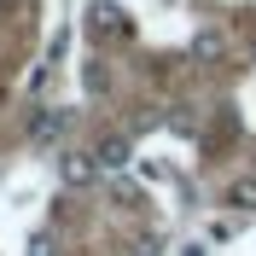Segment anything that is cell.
I'll use <instances>...</instances> for the list:
<instances>
[{
    "instance_id": "cell-6",
    "label": "cell",
    "mask_w": 256,
    "mask_h": 256,
    "mask_svg": "<svg viewBox=\"0 0 256 256\" xmlns=\"http://www.w3.org/2000/svg\"><path fill=\"white\" fill-rule=\"evenodd\" d=\"M233 204H244V210H256V175H250V180H239V186H233Z\"/></svg>"
},
{
    "instance_id": "cell-2",
    "label": "cell",
    "mask_w": 256,
    "mask_h": 256,
    "mask_svg": "<svg viewBox=\"0 0 256 256\" xmlns=\"http://www.w3.org/2000/svg\"><path fill=\"white\" fill-rule=\"evenodd\" d=\"M64 134H70V111H35V122H30L35 146H58Z\"/></svg>"
},
{
    "instance_id": "cell-4",
    "label": "cell",
    "mask_w": 256,
    "mask_h": 256,
    "mask_svg": "<svg viewBox=\"0 0 256 256\" xmlns=\"http://www.w3.org/2000/svg\"><path fill=\"white\" fill-rule=\"evenodd\" d=\"M94 158H99V169H105V175H116V169L128 163V140H122V134H105V140L94 146Z\"/></svg>"
},
{
    "instance_id": "cell-8",
    "label": "cell",
    "mask_w": 256,
    "mask_h": 256,
    "mask_svg": "<svg viewBox=\"0 0 256 256\" xmlns=\"http://www.w3.org/2000/svg\"><path fill=\"white\" fill-rule=\"evenodd\" d=\"M30 256H52V239L41 233V239H30Z\"/></svg>"
},
{
    "instance_id": "cell-3",
    "label": "cell",
    "mask_w": 256,
    "mask_h": 256,
    "mask_svg": "<svg viewBox=\"0 0 256 256\" xmlns=\"http://www.w3.org/2000/svg\"><path fill=\"white\" fill-rule=\"evenodd\" d=\"M99 175H105V169H99L94 152H64V186H94Z\"/></svg>"
},
{
    "instance_id": "cell-1",
    "label": "cell",
    "mask_w": 256,
    "mask_h": 256,
    "mask_svg": "<svg viewBox=\"0 0 256 256\" xmlns=\"http://www.w3.org/2000/svg\"><path fill=\"white\" fill-rule=\"evenodd\" d=\"M88 35H99V41H105V35H128V12L116 0H94V6H88Z\"/></svg>"
},
{
    "instance_id": "cell-5",
    "label": "cell",
    "mask_w": 256,
    "mask_h": 256,
    "mask_svg": "<svg viewBox=\"0 0 256 256\" xmlns=\"http://www.w3.org/2000/svg\"><path fill=\"white\" fill-rule=\"evenodd\" d=\"M227 52V41H222V30H198L192 35V58H204V64H216Z\"/></svg>"
},
{
    "instance_id": "cell-7",
    "label": "cell",
    "mask_w": 256,
    "mask_h": 256,
    "mask_svg": "<svg viewBox=\"0 0 256 256\" xmlns=\"http://www.w3.org/2000/svg\"><path fill=\"white\" fill-rule=\"evenodd\" d=\"M82 82H88V94H99V88H105V70H99V64H88V70H82Z\"/></svg>"
}]
</instances>
